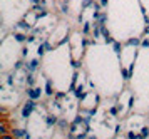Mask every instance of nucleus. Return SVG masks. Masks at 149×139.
<instances>
[{"instance_id":"obj_1","label":"nucleus","mask_w":149,"mask_h":139,"mask_svg":"<svg viewBox=\"0 0 149 139\" xmlns=\"http://www.w3.org/2000/svg\"><path fill=\"white\" fill-rule=\"evenodd\" d=\"M35 109H37V102H35V99H29L27 102L24 104V107H22V117H24V119H27Z\"/></svg>"},{"instance_id":"obj_2","label":"nucleus","mask_w":149,"mask_h":139,"mask_svg":"<svg viewBox=\"0 0 149 139\" xmlns=\"http://www.w3.org/2000/svg\"><path fill=\"white\" fill-rule=\"evenodd\" d=\"M40 94H42V89L40 87H37V89H32V87H27V97L29 99H39L40 97Z\"/></svg>"},{"instance_id":"obj_3","label":"nucleus","mask_w":149,"mask_h":139,"mask_svg":"<svg viewBox=\"0 0 149 139\" xmlns=\"http://www.w3.org/2000/svg\"><path fill=\"white\" fill-rule=\"evenodd\" d=\"M25 129H22V127H15V129H12V134H14L15 139H24V136H25Z\"/></svg>"},{"instance_id":"obj_4","label":"nucleus","mask_w":149,"mask_h":139,"mask_svg":"<svg viewBox=\"0 0 149 139\" xmlns=\"http://www.w3.org/2000/svg\"><path fill=\"white\" fill-rule=\"evenodd\" d=\"M74 92H75V97H77V99H84V97H86V92H84V86H77Z\"/></svg>"},{"instance_id":"obj_5","label":"nucleus","mask_w":149,"mask_h":139,"mask_svg":"<svg viewBox=\"0 0 149 139\" xmlns=\"http://www.w3.org/2000/svg\"><path fill=\"white\" fill-rule=\"evenodd\" d=\"M45 122H47V126H49V127H52V126H55L59 121H57V117H55L54 114H49L47 119H45Z\"/></svg>"},{"instance_id":"obj_6","label":"nucleus","mask_w":149,"mask_h":139,"mask_svg":"<svg viewBox=\"0 0 149 139\" xmlns=\"http://www.w3.org/2000/svg\"><path fill=\"white\" fill-rule=\"evenodd\" d=\"M127 138L129 139H146V136H144V134H136L134 133V131H129V133H127Z\"/></svg>"},{"instance_id":"obj_7","label":"nucleus","mask_w":149,"mask_h":139,"mask_svg":"<svg viewBox=\"0 0 149 139\" xmlns=\"http://www.w3.org/2000/svg\"><path fill=\"white\" fill-rule=\"evenodd\" d=\"M17 29H22V30H30V25H29L27 22H24V20H20V22H17Z\"/></svg>"},{"instance_id":"obj_8","label":"nucleus","mask_w":149,"mask_h":139,"mask_svg":"<svg viewBox=\"0 0 149 139\" xmlns=\"http://www.w3.org/2000/svg\"><path fill=\"white\" fill-rule=\"evenodd\" d=\"M45 94L47 96H54V87H52V82L47 79V86H45Z\"/></svg>"},{"instance_id":"obj_9","label":"nucleus","mask_w":149,"mask_h":139,"mask_svg":"<svg viewBox=\"0 0 149 139\" xmlns=\"http://www.w3.org/2000/svg\"><path fill=\"white\" fill-rule=\"evenodd\" d=\"M7 133H8L7 121H2V124H0V136H2V134H7Z\"/></svg>"},{"instance_id":"obj_10","label":"nucleus","mask_w":149,"mask_h":139,"mask_svg":"<svg viewBox=\"0 0 149 139\" xmlns=\"http://www.w3.org/2000/svg\"><path fill=\"white\" fill-rule=\"evenodd\" d=\"M121 74H122V77H124V80H129L131 75H132V74L129 72V69H122V67H121Z\"/></svg>"},{"instance_id":"obj_11","label":"nucleus","mask_w":149,"mask_h":139,"mask_svg":"<svg viewBox=\"0 0 149 139\" xmlns=\"http://www.w3.org/2000/svg\"><path fill=\"white\" fill-rule=\"evenodd\" d=\"M34 82H35L34 72H29V74H27V84H29L30 87H32V86H34Z\"/></svg>"},{"instance_id":"obj_12","label":"nucleus","mask_w":149,"mask_h":139,"mask_svg":"<svg viewBox=\"0 0 149 139\" xmlns=\"http://www.w3.org/2000/svg\"><path fill=\"white\" fill-rule=\"evenodd\" d=\"M14 37L17 42H25L27 40V35H24V34H14Z\"/></svg>"},{"instance_id":"obj_13","label":"nucleus","mask_w":149,"mask_h":139,"mask_svg":"<svg viewBox=\"0 0 149 139\" xmlns=\"http://www.w3.org/2000/svg\"><path fill=\"white\" fill-rule=\"evenodd\" d=\"M127 45H141V42H139V39H129L127 40Z\"/></svg>"},{"instance_id":"obj_14","label":"nucleus","mask_w":149,"mask_h":139,"mask_svg":"<svg viewBox=\"0 0 149 139\" xmlns=\"http://www.w3.org/2000/svg\"><path fill=\"white\" fill-rule=\"evenodd\" d=\"M57 126L61 127V129H65V127H67V121H65V119H61L59 122H57Z\"/></svg>"},{"instance_id":"obj_15","label":"nucleus","mask_w":149,"mask_h":139,"mask_svg":"<svg viewBox=\"0 0 149 139\" xmlns=\"http://www.w3.org/2000/svg\"><path fill=\"white\" fill-rule=\"evenodd\" d=\"M117 112H119V106L111 107V111H109V114H111V116H117Z\"/></svg>"},{"instance_id":"obj_16","label":"nucleus","mask_w":149,"mask_h":139,"mask_svg":"<svg viewBox=\"0 0 149 139\" xmlns=\"http://www.w3.org/2000/svg\"><path fill=\"white\" fill-rule=\"evenodd\" d=\"M70 64H72V67H74V69H81V67H82V62H79V60H72Z\"/></svg>"},{"instance_id":"obj_17","label":"nucleus","mask_w":149,"mask_h":139,"mask_svg":"<svg viewBox=\"0 0 149 139\" xmlns=\"http://www.w3.org/2000/svg\"><path fill=\"white\" fill-rule=\"evenodd\" d=\"M64 97H65V94L64 92H55V101H62Z\"/></svg>"},{"instance_id":"obj_18","label":"nucleus","mask_w":149,"mask_h":139,"mask_svg":"<svg viewBox=\"0 0 149 139\" xmlns=\"http://www.w3.org/2000/svg\"><path fill=\"white\" fill-rule=\"evenodd\" d=\"M0 139H15L14 138V134H12V133H10V134H2V136H0Z\"/></svg>"},{"instance_id":"obj_19","label":"nucleus","mask_w":149,"mask_h":139,"mask_svg":"<svg viewBox=\"0 0 149 139\" xmlns=\"http://www.w3.org/2000/svg\"><path fill=\"white\" fill-rule=\"evenodd\" d=\"M44 52H45V45H40V47H39V49H37V54H39L40 57H42V55H44Z\"/></svg>"},{"instance_id":"obj_20","label":"nucleus","mask_w":149,"mask_h":139,"mask_svg":"<svg viewBox=\"0 0 149 139\" xmlns=\"http://www.w3.org/2000/svg\"><path fill=\"white\" fill-rule=\"evenodd\" d=\"M89 30H91V24H86V25H84V30H82V32H84V35H87Z\"/></svg>"},{"instance_id":"obj_21","label":"nucleus","mask_w":149,"mask_h":139,"mask_svg":"<svg viewBox=\"0 0 149 139\" xmlns=\"http://www.w3.org/2000/svg\"><path fill=\"white\" fill-rule=\"evenodd\" d=\"M141 133L144 134V136H149V127H148V126H144V127L141 129Z\"/></svg>"},{"instance_id":"obj_22","label":"nucleus","mask_w":149,"mask_h":139,"mask_svg":"<svg viewBox=\"0 0 149 139\" xmlns=\"http://www.w3.org/2000/svg\"><path fill=\"white\" fill-rule=\"evenodd\" d=\"M75 138H77V139H86V138H87V133L84 131V133H82V134H77Z\"/></svg>"},{"instance_id":"obj_23","label":"nucleus","mask_w":149,"mask_h":139,"mask_svg":"<svg viewBox=\"0 0 149 139\" xmlns=\"http://www.w3.org/2000/svg\"><path fill=\"white\" fill-rule=\"evenodd\" d=\"M141 47H149V39H144L141 42Z\"/></svg>"},{"instance_id":"obj_24","label":"nucleus","mask_w":149,"mask_h":139,"mask_svg":"<svg viewBox=\"0 0 149 139\" xmlns=\"http://www.w3.org/2000/svg\"><path fill=\"white\" fill-rule=\"evenodd\" d=\"M114 50H116V52H117V54L121 52V45H119L117 42H114Z\"/></svg>"},{"instance_id":"obj_25","label":"nucleus","mask_w":149,"mask_h":139,"mask_svg":"<svg viewBox=\"0 0 149 139\" xmlns=\"http://www.w3.org/2000/svg\"><path fill=\"white\" fill-rule=\"evenodd\" d=\"M61 12H62V13H67V12H69V8H67V5H65V3H64V5H62Z\"/></svg>"},{"instance_id":"obj_26","label":"nucleus","mask_w":149,"mask_h":139,"mask_svg":"<svg viewBox=\"0 0 149 139\" xmlns=\"http://www.w3.org/2000/svg\"><path fill=\"white\" fill-rule=\"evenodd\" d=\"M7 82H8V84H10V86H12V84H14V75H8Z\"/></svg>"},{"instance_id":"obj_27","label":"nucleus","mask_w":149,"mask_h":139,"mask_svg":"<svg viewBox=\"0 0 149 139\" xmlns=\"http://www.w3.org/2000/svg\"><path fill=\"white\" fill-rule=\"evenodd\" d=\"M44 45H45V49H47V50H52V49H54V47H50V44H49V42H45Z\"/></svg>"},{"instance_id":"obj_28","label":"nucleus","mask_w":149,"mask_h":139,"mask_svg":"<svg viewBox=\"0 0 149 139\" xmlns=\"http://www.w3.org/2000/svg\"><path fill=\"white\" fill-rule=\"evenodd\" d=\"M22 66H24V62L20 60V62H17V64H15V69H20Z\"/></svg>"},{"instance_id":"obj_29","label":"nucleus","mask_w":149,"mask_h":139,"mask_svg":"<svg viewBox=\"0 0 149 139\" xmlns=\"http://www.w3.org/2000/svg\"><path fill=\"white\" fill-rule=\"evenodd\" d=\"M91 3H92L91 0H86V2H84V8H86V7H87V5H91Z\"/></svg>"},{"instance_id":"obj_30","label":"nucleus","mask_w":149,"mask_h":139,"mask_svg":"<svg viewBox=\"0 0 149 139\" xmlns=\"http://www.w3.org/2000/svg\"><path fill=\"white\" fill-rule=\"evenodd\" d=\"M34 39H35L34 35H30V37H27V42H34Z\"/></svg>"},{"instance_id":"obj_31","label":"nucleus","mask_w":149,"mask_h":139,"mask_svg":"<svg viewBox=\"0 0 149 139\" xmlns=\"http://www.w3.org/2000/svg\"><path fill=\"white\" fill-rule=\"evenodd\" d=\"M67 139H77V138H75L74 134H70V133H69V138H67Z\"/></svg>"},{"instance_id":"obj_32","label":"nucleus","mask_w":149,"mask_h":139,"mask_svg":"<svg viewBox=\"0 0 149 139\" xmlns=\"http://www.w3.org/2000/svg\"><path fill=\"white\" fill-rule=\"evenodd\" d=\"M106 3H107V0H101V7H104Z\"/></svg>"},{"instance_id":"obj_33","label":"nucleus","mask_w":149,"mask_h":139,"mask_svg":"<svg viewBox=\"0 0 149 139\" xmlns=\"http://www.w3.org/2000/svg\"><path fill=\"white\" fill-rule=\"evenodd\" d=\"M24 139H30V134H29V133H25V136H24Z\"/></svg>"},{"instance_id":"obj_34","label":"nucleus","mask_w":149,"mask_h":139,"mask_svg":"<svg viewBox=\"0 0 149 139\" xmlns=\"http://www.w3.org/2000/svg\"><path fill=\"white\" fill-rule=\"evenodd\" d=\"M144 34H146V35L149 34V27H146V29H144Z\"/></svg>"},{"instance_id":"obj_35","label":"nucleus","mask_w":149,"mask_h":139,"mask_svg":"<svg viewBox=\"0 0 149 139\" xmlns=\"http://www.w3.org/2000/svg\"><path fill=\"white\" fill-rule=\"evenodd\" d=\"M89 139H97V138H95V136H91V138H89Z\"/></svg>"}]
</instances>
